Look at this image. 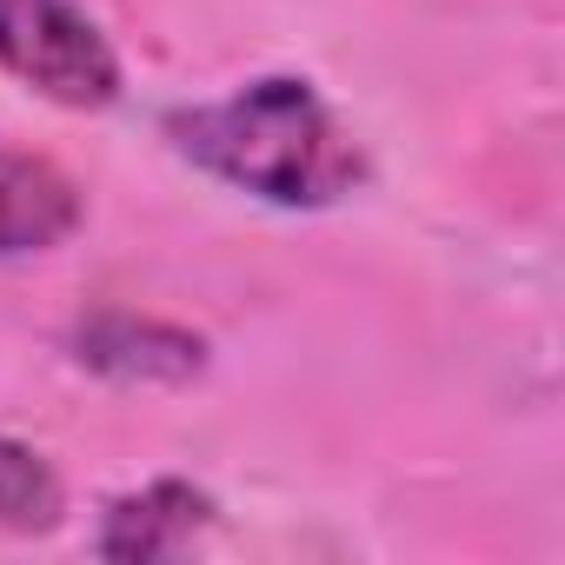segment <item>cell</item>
Instances as JSON below:
<instances>
[{
    "instance_id": "obj_4",
    "label": "cell",
    "mask_w": 565,
    "mask_h": 565,
    "mask_svg": "<svg viewBox=\"0 0 565 565\" xmlns=\"http://www.w3.org/2000/svg\"><path fill=\"white\" fill-rule=\"evenodd\" d=\"M213 525V499L193 479H153L140 492H120L100 519L94 552L114 565H153V558H180L193 552V539Z\"/></svg>"
},
{
    "instance_id": "obj_3",
    "label": "cell",
    "mask_w": 565,
    "mask_h": 565,
    "mask_svg": "<svg viewBox=\"0 0 565 565\" xmlns=\"http://www.w3.org/2000/svg\"><path fill=\"white\" fill-rule=\"evenodd\" d=\"M74 360L120 386H186L206 373V340L140 313H94L74 327Z\"/></svg>"
},
{
    "instance_id": "obj_2",
    "label": "cell",
    "mask_w": 565,
    "mask_h": 565,
    "mask_svg": "<svg viewBox=\"0 0 565 565\" xmlns=\"http://www.w3.org/2000/svg\"><path fill=\"white\" fill-rule=\"evenodd\" d=\"M0 74L74 114L120 100V54L81 0H0Z\"/></svg>"
},
{
    "instance_id": "obj_5",
    "label": "cell",
    "mask_w": 565,
    "mask_h": 565,
    "mask_svg": "<svg viewBox=\"0 0 565 565\" xmlns=\"http://www.w3.org/2000/svg\"><path fill=\"white\" fill-rule=\"evenodd\" d=\"M81 226V186L21 147H0V259L47 253Z\"/></svg>"
},
{
    "instance_id": "obj_1",
    "label": "cell",
    "mask_w": 565,
    "mask_h": 565,
    "mask_svg": "<svg viewBox=\"0 0 565 565\" xmlns=\"http://www.w3.org/2000/svg\"><path fill=\"white\" fill-rule=\"evenodd\" d=\"M167 140L180 147V160L226 180L233 193H253L266 206H294V213L347 200L366 173L340 114L300 74H266L226 100L180 107V114H167Z\"/></svg>"
},
{
    "instance_id": "obj_6",
    "label": "cell",
    "mask_w": 565,
    "mask_h": 565,
    "mask_svg": "<svg viewBox=\"0 0 565 565\" xmlns=\"http://www.w3.org/2000/svg\"><path fill=\"white\" fill-rule=\"evenodd\" d=\"M61 512H67L61 472L34 446L0 433V532H54Z\"/></svg>"
}]
</instances>
